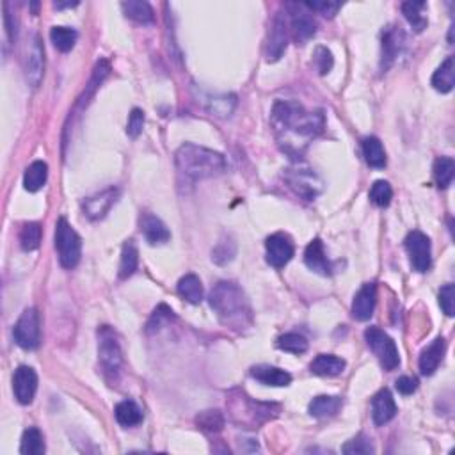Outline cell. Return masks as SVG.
Returning <instances> with one entry per match:
<instances>
[{"instance_id": "3", "label": "cell", "mask_w": 455, "mask_h": 455, "mask_svg": "<svg viewBox=\"0 0 455 455\" xmlns=\"http://www.w3.org/2000/svg\"><path fill=\"white\" fill-rule=\"evenodd\" d=\"M174 162H176L180 176H184L191 184L205 180V178L219 176L226 171L224 155H220L219 152H213V150L192 145V142H185L178 148Z\"/></svg>"}, {"instance_id": "2", "label": "cell", "mask_w": 455, "mask_h": 455, "mask_svg": "<svg viewBox=\"0 0 455 455\" xmlns=\"http://www.w3.org/2000/svg\"><path fill=\"white\" fill-rule=\"evenodd\" d=\"M208 303L217 313L220 324L244 332L253 325V310L247 296L237 283L219 281L208 296Z\"/></svg>"}, {"instance_id": "30", "label": "cell", "mask_w": 455, "mask_h": 455, "mask_svg": "<svg viewBox=\"0 0 455 455\" xmlns=\"http://www.w3.org/2000/svg\"><path fill=\"white\" fill-rule=\"evenodd\" d=\"M427 4L425 2H404L402 4V13H404L405 20L409 22V26L416 30V33H422V30L427 29L429 26V20L425 16Z\"/></svg>"}, {"instance_id": "23", "label": "cell", "mask_w": 455, "mask_h": 455, "mask_svg": "<svg viewBox=\"0 0 455 455\" xmlns=\"http://www.w3.org/2000/svg\"><path fill=\"white\" fill-rule=\"evenodd\" d=\"M345 366H347L345 359L338 358V356L318 354L317 358L311 361L310 370L311 373H315V376L318 377H336L339 376V373H344Z\"/></svg>"}, {"instance_id": "46", "label": "cell", "mask_w": 455, "mask_h": 455, "mask_svg": "<svg viewBox=\"0 0 455 455\" xmlns=\"http://www.w3.org/2000/svg\"><path fill=\"white\" fill-rule=\"evenodd\" d=\"M232 244L233 242H219V246L212 251V260L219 265L232 260L235 257V251H228V246H232Z\"/></svg>"}, {"instance_id": "5", "label": "cell", "mask_w": 455, "mask_h": 455, "mask_svg": "<svg viewBox=\"0 0 455 455\" xmlns=\"http://www.w3.org/2000/svg\"><path fill=\"white\" fill-rule=\"evenodd\" d=\"M55 249L62 267L73 269L79 265L82 257V239L64 217L55 224Z\"/></svg>"}, {"instance_id": "10", "label": "cell", "mask_w": 455, "mask_h": 455, "mask_svg": "<svg viewBox=\"0 0 455 455\" xmlns=\"http://www.w3.org/2000/svg\"><path fill=\"white\" fill-rule=\"evenodd\" d=\"M290 9V26H292L293 38L299 45H304L317 34V22L311 16L310 9L304 8V4H288Z\"/></svg>"}, {"instance_id": "11", "label": "cell", "mask_w": 455, "mask_h": 455, "mask_svg": "<svg viewBox=\"0 0 455 455\" xmlns=\"http://www.w3.org/2000/svg\"><path fill=\"white\" fill-rule=\"evenodd\" d=\"M265 253H267V264L271 267L281 269L292 260L296 247L286 233H274L265 242Z\"/></svg>"}, {"instance_id": "8", "label": "cell", "mask_w": 455, "mask_h": 455, "mask_svg": "<svg viewBox=\"0 0 455 455\" xmlns=\"http://www.w3.org/2000/svg\"><path fill=\"white\" fill-rule=\"evenodd\" d=\"M405 251L409 254V262H411L412 271L416 272H427L432 265V249H430V239L425 233L415 232L409 233L405 237Z\"/></svg>"}, {"instance_id": "21", "label": "cell", "mask_w": 455, "mask_h": 455, "mask_svg": "<svg viewBox=\"0 0 455 455\" xmlns=\"http://www.w3.org/2000/svg\"><path fill=\"white\" fill-rule=\"evenodd\" d=\"M304 264L308 265V269L320 276H331L332 267L329 258L325 257L324 244L320 239H313L308 244L306 251H304Z\"/></svg>"}, {"instance_id": "47", "label": "cell", "mask_w": 455, "mask_h": 455, "mask_svg": "<svg viewBox=\"0 0 455 455\" xmlns=\"http://www.w3.org/2000/svg\"><path fill=\"white\" fill-rule=\"evenodd\" d=\"M395 388L398 390V393L412 395L416 390H418V381H416L415 377L402 376V377H398L397 383H395Z\"/></svg>"}, {"instance_id": "44", "label": "cell", "mask_w": 455, "mask_h": 455, "mask_svg": "<svg viewBox=\"0 0 455 455\" xmlns=\"http://www.w3.org/2000/svg\"><path fill=\"white\" fill-rule=\"evenodd\" d=\"M439 306L448 317H454L455 315V288L451 283H446L439 290Z\"/></svg>"}, {"instance_id": "33", "label": "cell", "mask_w": 455, "mask_h": 455, "mask_svg": "<svg viewBox=\"0 0 455 455\" xmlns=\"http://www.w3.org/2000/svg\"><path fill=\"white\" fill-rule=\"evenodd\" d=\"M20 454L23 455H43L45 454V439L43 434L36 427H29L22 436L20 444Z\"/></svg>"}, {"instance_id": "45", "label": "cell", "mask_w": 455, "mask_h": 455, "mask_svg": "<svg viewBox=\"0 0 455 455\" xmlns=\"http://www.w3.org/2000/svg\"><path fill=\"white\" fill-rule=\"evenodd\" d=\"M142 128H145V112L141 108H132L130 116H128L127 123V134L128 137L137 139L141 135Z\"/></svg>"}, {"instance_id": "7", "label": "cell", "mask_w": 455, "mask_h": 455, "mask_svg": "<svg viewBox=\"0 0 455 455\" xmlns=\"http://www.w3.org/2000/svg\"><path fill=\"white\" fill-rule=\"evenodd\" d=\"M13 336L18 347L26 349V351H34L40 345L41 338V327H40V313L36 308H27L22 315H20L18 322L13 329Z\"/></svg>"}, {"instance_id": "9", "label": "cell", "mask_w": 455, "mask_h": 455, "mask_svg": "<svg viewBox=\"0 0 455 455\" xmlns=\"http://www.w3.org/2000/svg\"><path fill=\"white\" fill-rule=\"evenodd\" d=\"M286 184L290 185V189L297 192L299 196H303L304 199H315L324 189L320 178L313 173L311 169H288L286 173Z\"/></svg>"}, {"instance_id": "4", "label": "cell", "mask_w": 455, "mask_h": 455, "mask_svg": "<svg viewBox=\"0 0 455 455\" xmlns=\"http://www.w3.org/2000/svg\"><path fill=\"white\" fill-rule=\"evenodd\" d=\"M98 359H100L103 377L111 383V386H114V383L120 379L123 354H121L118 335L108 325H101L98 329Z\"/></svg>"}, {"instance_id": "42", "label": "cell", "mask_w": 455, "mask_h": 455, "mask_svg": "<svg viewBox=\"0 0 455 455\" xmlns=\"http://www.w3.org/2000/svg\"><path fill=\"white\" fill-rule=\"evenodd\" d=\"M304 8L310 11L320 13L325 18H332L338 13V9L342 8L339 2H331V0H313V2H304Z\"/></svg>"}, {"instance_id": "1", "label": "cell", "mask_w": 455, "mask_h": 455, "mask_svg": "<svg viewBox=\"0 0 455 455\" xmlns=\"http://www.w3.org/2000/svg\"><path fill=\"white\" fill-rule=\"evenodd\" d=\"M272 125L283 150L290 155H300L308 142L324 132L325 118L322 111H306L297 101H276Z\"/></svg>"}, {"instance_id": "49", "label": "cell", "mask_w": 455, "mask_h": 455, "mask_svg": "<svg viewBox=\"0 0 455 455\" xmlns=\"http://www.w3.org/2000/svg\"><path fill=\"white\" fill-rule=\"evenodd\" d=\"M4 27H6V34H8L9 45L15 43V40H16V23H13V16H11V13H9V4H8V2L4 4Z\"/></svg>"}, {"instance_id": "26", "label": "cell", "mask_w": 455, "mask_h": 455, "mask_svg": "<svg viewBox=\"0 0 455 455\" xmlns=\"http://www.w3.org/2000/svg\"><path fill=\"white\" fill-rule=\"evenodd\" d=\"M48 178V164L43 160H36L30 164L23 174V187L29 192H38L45 187Z\"/></svg>"}, {"instance_id": "19", "label": "cell", "mask_w": 455, "mask_h": 455, "mask_svg": "<svg viewBox=\"0 0 455 455\" xmlns=\"http://www.w3.org/2000/svg\"><path fill=\"white\" fill-rule=\"evenodd\" d=\"M444 352H446V339H444L443 336H437L432 344L427 345L422 351V354H420L418 365L422 376H432V373L436 372L437 366L443 361Z\"/></svg>"}, {"instance_id": "36", "label": "cell", "mask_w": 455, "mask_h": 455, "mask_svg": "<svg viewBox=\"0 0 455 455\" xmlns=\"http://www.w3.org/2000/svg\"><path fill=\"white\" fill-rule=\"evenodd\" d=\"M279 351L290 352V354H304L308 351V339L299 332H286L278 338Z\"/></svg>"}, {"instance_id": "16", "label": "cell", "mask_w": 455, "mask_h": 455, "mask_svg": "<svg viewBox=\"0 0 455 455\" xmlns=\"http://www.w3.org/2000/svg\"><path fill=\"white\" fill-rule=\"evenodd\" d=\"M139 226H141V233L145 235V239L148 240V244L152 246H160L166 244L171 239V232L167 230L166 224L153 213L145 212L139 217Z\"/></svg>"}, {"instance_id": "31", "label": "cell", "mask_w": 455, "mask_h": 455, "mask_svg": "<svg viewBox=\"0 0 455 455\" xmlns=\"http://www.w3.org/2000/svg\"><path fill=\"white\" fill-rule=\"evenodd\" d=\"M118 423L123 427H135L142 422V411L134 400H123L114 409Z\"/></svg>"}, {"instance_id": "18", "label": "cell", "mask_w": 455, "mask_h": 455, "mask_svg": "<svg viewBox=\"0 0 455 455\" xmlns=\"http://www.w3.org/2000/svg\"><path fill=\"white\" fill-rule=\"evenodd\" d=\"M43 68H45L43 45H41L40 38L36 36L26 57V77H27V82H29L33 87L40 86L41 79H43Z\"/></svg>"}, {"instance_id": "25", "label": "cell", "mask_w": 455, "mask_h": 455, "mask_svg": "<svg viewBox=\"0 0 455 455\" xmlns=\"http://www.w3.org/2000/svg\"><path fill=\"white\" fill-rule=\"evenodd\" d=\"M361 150H363V157H365L366 164L373 169H383L386 167V152L383 148V142L379 141L377 137L370 135V137H365L361 141Z\"/></svg>"}, {"instance_id": "48", "label": "cell", "mask_w": 455, "mask_h": 455, "mask_svg": "<svg viewBox=\"0 0 455 455\" xmlns=\"http://www.w3.org/2000/svg\"><path fill=\"white\" fill-rule=\"evenodd\" d=\"M233 100H235V96L215 98V100L212 101L210 111H212L213 114H217V116H230V112L233 111V107H228V101H233Z\"/></svg>"}, {"instance_id": "20", "label": "cell", "mask_w": 455, "mask_h": 455, "mask_svg": "<svg viewBox=\"0 0 455 455\" xmlns=\"http://www.w3.org/2000/svg\"><path fill=\"white\" fill-rule=\"evenodd\" d=\"M397 415V404L390 390H381L379 393L373 395L372 398V420L377 427L391 422Z\"/></svg>"}, {"instance_id": "41", "label": "cell", "mask_w": 455, "mask_h": 455, "mask_svg": "<svg viewBox=\"0 0 455 455\" xmlns=\"http://www.w3.org/2000/svg\"><path fill=\"white\" fill-rule=\"evenodd\" d=\"M313 64L320 75H327V73L332 69V66H335V57H332V52L325 47H318L317 50H315V55H313Z\"/></svg>"}, {"instance_id": "12", "label": "cell", "mask_w": 455, "mask_h": 455, "mask_svg": "<svg viewBox=\"0 0 455 455\" xmlns=\"http://www.w3.org/2000/svg\"><path fill=\"white\" fill-rule=\"evenodd\" d=\"M118 198H120V189L108 187L105 191L98 192V194L91 196L82 203L84 215L89 220H100L111 212V208L116 205Z\"/></svg>"}, {"instance_id": "28", "label": "cell", "mask_w": 455, "mask_h": 455, "mask_svg": "<svg viewBox=\"0 0 455 455\" xmlns=\"http://www.w3.org/2000/svg\"><path fill=\"white\" fill-rule=\"evenodd\" d=\"M178 293L181 299H185L191 304H199L203 300V285L201 279L196 274H185L184 278L178 281L176 286Z\"/></svg>"}, {"instance_id": "35", "label": "cell", "mask_w": 455, "mask_h": 455, "mask_svg": "<svg viewBox=\"0 0 455 455\" xmlns=\"http://www.w3.org/2000/svg\"><path fill=\"white\" fill-rule=\"evenodd\" d=\"M77 30L69 29V27H52L50 30V40L54 43V47L59 52H69L77 43Z\"/></svg>"}, {"instance_id": "50", "label": "cell", "mask_w": 455, "mask_h": 455, "mask_svg": "<svg viewBox=\"0 0 455 455\" xmlns=\"http://www.w3.org/2000/svg\"><path fill=\"white\" fill-rule=\"evenodd\" d=\"M79 4V2H66V4H62V2H55V8L57 9H64V8H75V6Z\"/></svg>"}, {"instance_id": "43", "label": "cell", "mask_w": 455, "mask_h": 455, "mask_svg": "<svg viewBox=\"0 0 455 455\" xmlns=\"http://www.w3.org/2000/svg\"><path fill=\"white\" fill-rule=\"evenodd\" d=\"M342 451H344V454H356V455L373 454V444L369 437L363 436V434H359L358 437H354V439L349 441L347 444H344Z\"/></svg>"}, {"instance_id": "40", "label": "cell", "mask_w": 455, "mask_h": 455, "mask_svg": "<svg viewBox=\"0 0 455 455\" xmlns=\"http://www.w3.org/2000/svg\"><path fill=\"white\" fill-rule=\"evenodd\" d=\"M391 198H393V189H391V185L386 180H377L372 185V189H370V201L373 205L381 206V208L390 206Z\"/></svg>"}, {"instance_id": "22", "label": "cell", "mask_w": 455, "mask_h": 455, "mask_svg": "<svg viewBox=\"0 0 455 455\" xmlns=\"http://www.w3.org/2000/svg\"><path fill=\"white\" fill-rule=\"evenodd\" d=\"M249 373L253 379H257L258 383L265 384V386L283 388V386H288V384L292 383V376H290L286 370L278 369V366L257 365L251 369Z\"/></svg>"}, {"instance_id": "14", "label": "cell", "mask_w": 455, "mask_h": 455, "mask_svg": "<svg viewBox=\"0 0 455 455\" xmlns=\"http://www.w3.org/2000/svg\"><path fill=\"white\" fill-rule=\"evenodd\" d=\"M286 45H288V34H286V22L285 16L276 15L271 23L267 40V61L274 62L285 54Z\"/></svg>"}, {"instance_id": "29", "label": "cell", "mask_w": 455, "mask_h": 455, "mask_svg": "<svg viewBox=\"0 0 455 455\" xmlns=\"http://www.w3.org/2000/svg\"><path fill=\"white\" fill-rule=\"evenodd\" d=\"M121 9H123L125 15L130 20H134V22L153 23V20H155L153 8L148 2H145V0H128V2L121 4Z\"/></svg>"}, {"instance_id": "15", "label": "cell", "mask_w": 455, "mask_h": 455, "mask_svg": "<svg viewBox=\"0 0 455 455\" xmlns=\"http://www.w3.org/2000/svg\"><path fill=\"white\" fill-rule=\"evenodd\" d=\"M377 303V286L376 283H365L356 293L354 303H352V317L359 322L370 320L373 315Z\"/></svg>"}, {"instance_id": "27", "label": "cell", "mask_w": 455, "mask_h": 455, "mask_svg": "<svg viewBox=\"0 0 455 455\" xmlns=\"http://www.w3.org/2000/svg\"><path fill=\"white\" fill-rule=\"evenodd\" d=\"M455 84V68L454 57H446L444 62H441L439 68L432 75V87L439 93H450Z\"/></svg>"}, {"instance_id": "39", "label": "cell", "mask_w": 455, "mask_h": 455, "mask_svg": "<svg viewBox=\"0 0 455 455\" xmlns=\"http://www.w3.org/2000/svg\"><path fill=\"white\" fill-rule=\"evenodd\" d=\"M41 244V226L38 223L23 224L20 232V246L23 251H36Z\"/></svg>"}, {"instance_id": "24", "label": "cell", "mask_w": 455, "mask_h": 455, "mask_svg": "<svg viewBox=\"0 0 455 455\" xmlns=\"http://www.w3.org/2000/svg\"><path fill=\"white\" fill-rule=\"evenodd\" d=\"M342 405H344V400L339 397L320 395V397H315L310 402V415L313 418H331V416L338 415Z\"/></svg>"}, {"instance_id": "13", "label": "cell", "mask_w": 455, "mask_h": 455, "mask_svg": "<svg viewBox=\"0 0 455 455\" xmlns=\"http://www.w3.org/2000/svg\"><path fill=\"white\" fill-rule=\"evenodd\" d=\"M13 391L15 398L22 405H29L38 391V373L30 366L22 365L15 370L13 376Z\"/></svg>"}, {"instance_id": "6", "label": "cell", "mask_w": 455, "mask_h": 455, "mask_svg": "<svg viewBox=\"0 0 455 455\" xmlns=\"http://www.w3.org/2000/svg\"><path fill=\"white\" fill-rule=\"evenodd\" d=\"M365 339L373 354L379 359L381 366L386 372H393L400 365V354H398L397 344L388 332L379 327H369L365 331Z\"/></svg>"}, {"instance_id": "34", "label": "cell", "mask_w": 455, "mask_h": 455, "mask_svg": "<svg viewBox=\"0 0 455 455\" xmlns=\"http://www.w3.org/2000/svg\"><path fill=\"white\" fill-rule=\"evenodd\" d=\"M455 176V162L450 157H439L434 162V178L439 189L450 187V184L454 181Z\"/></svg>"}, {"instance_id": "37", "label": "cell", "mask_w": 455, "mask_h": 455, "mask_svg": "<svg viewBox=\"0 0 455 455\" xmlns=\"http://www.w3.org/2000/svg\"><path fill=\"white\" fill-rule=\"evenodd\" d=\"M196 423L201 430L210 434L220 432L224 427V416L219 409H208V411L199 412L198 418H196Z\"/></svg>"}, {"instance_id": "17", "label": "cell", "mask_w": 455, "mask_h": 455, "mask_svg": "<svg viewBox=\"0 0 455 455\" xmlns=\"http://www.w3.org/2000/svg\"><path fill=\"white\" fill-rule=\"evenodd\" d=\"M405 36L400 30V27H388L383 33V61H381V69L386 72L391 64L395 62V59L398 57V54L404 48Z\"/></svg>"}, {"instance_id": "32", "label": "cell", "mask_w": 455, "mask_h": 455, "mask_svg": "<svg viewBox=\"0 0 455 455\" xmlns=\"http://www.w3.org/2000/svg\"><path fill=\"white\" fill-rule=\"evenodd\" d=\"M139 265V251L134 240H127L121 249V262H120V278L128 279L134 276Z\"/></svg>"}, {"instance_id": "38", "label": "cell", "mask_w": 455, "mask_h": 455, "mask_svg": "<svg viewBox=\"0 0 455 455\" xmlns=\"http://www.w3.org/2000/svg\"><path fill=\"white\" fill-rule=\"evenodd\" d=\"M174 318H176V315H174V311L171 310L167 304H159V306L155 308V311L152 313V317H150L148 324H146V331H148L150 335L160 331V329L166 327L167 324H171Z\"/></svg>"}]
</instances>
